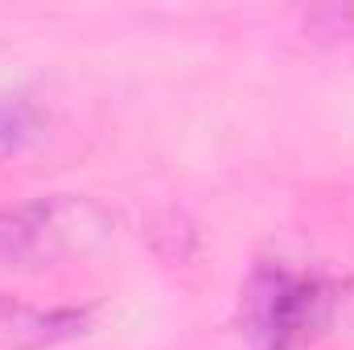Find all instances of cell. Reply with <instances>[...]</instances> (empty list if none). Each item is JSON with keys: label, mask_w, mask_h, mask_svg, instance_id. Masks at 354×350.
<instances>
[{"label": "cell", "mask_w": 354, "mask_h": 350, "mask_svg": "<svg viewBox=\"0 0 354 350\" xmlns=\"http://www.w3.org/2000/svg\"><path fill=\"white\" fill-rule=\"evenodd\" d=\"M351 284L301 260H256L235 297V334L248 350H313L338 322Z\"/></svg>", "instance_id": "cell-1"}, {"label": "cell", "mask_w": 354, "mask_h": 350, "mask_svg": "<svg viewBox=\"0 0 354 350\" xmlns=\"http://www.w3.org/2000/svg\"><path fill=\"white\" fill-rule=\"evenodd\" d=\"M95 322L91 305H29L0 297V350H54Z\"/></svg>", "instance_id": "cell-3"}, {"label": "cell", "mask_w": 354, "mask_h": 350, "mask_svg": "<svg viewBox=\"0 0 354 350\" xmlns=\"http://www.w3.org/2000/svg\"><path fill=\"white\" fill-rule=\"evenodd\" d=\"M305 33L317 42H342L354 33V4H317L305 12Z\"/></svg>", "instance_id": "cell-5"}, {"label": "cell", "mask_w": 354, "mask_h": 350, "mask_svg": "<svg viewBox=\"0 0 354 350\" xmlns=\"http://www.w3.org/2000/svg\"><path fill=\"white\" fill-rule=\"evenodd\" d=\"M115 243V214L87 194H33L0 206V268L58 272L103 256Z\"/></svg>", "instance_id": "cell-2"}, {"label": "cell", "mask_w": 354, "mask_h": 350, "mask_svg": "<svg viewBox=\"0 0 354 350\" xmlns=\"http://www.w3.org/2000/svg\"><path fill=\"white\" fill-rule=\"evenodd\" d=\"M46 128V111L25 99V95H12V99H0V153H17L25 145H33Z\"/></svg>", "instance_id": "cell-4"}]
</instances>
